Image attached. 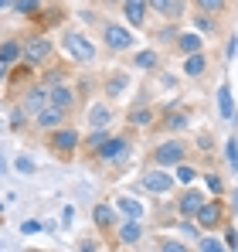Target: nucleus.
I'll list each match as a JSON object with an SVG mask.
<instances>
[{
    "label": "nucleus",
    "instance_id": "nucleus-37",
    "mask_svg": "<svg viewBox=\"0 0 238 252\" xmlns=\"http://www.w3.org/2000/svg\"><path fill=\"white\" fill-rule=\"evenodd\" d=\"M17 170H21V174H34V164H31V157H17Z\"/></svg>",
    "mask_w": 238,
    "mask_h": 252
},
{
    "label": "nucleus",
    "instance_id": "nucleus-15",
    "mask_svg": "<svg viewBox=\"0 0 238 252\" xmlns=\"http://www.w3.org/2000/svg\"><path fill=\"white\" fill-rule=\"evenodd\" d=\"M48 99H51V106H58V109H65V113H68V109H72V102H75V95H72V89H68V85H55V89H51V92H48Z\"/></svg>",
    "mask_w": 238,
    "mask_h": 252
},
{
    "label": "nucleus",
    "instance_id": "nucleus-33",
    "mask_svg": "<svg viewBox=\"0 0 238 252\" xmlns=\"http://www.w3.org/2000/svg\"><path fill=\"white\" fill-rule=\"evenodd\" d=\"M163 126H167V129H184V126H187V116L174 113V116H167V120H163Z\"/></svg>",
    "mask_w": 238,
    "mask_h": 252
},
{
    "label": "nucleus",
    "instance_id": "nucleus-9",
    "mask_svg": "<svg viewBox=\"0 0 238 252\" xmlns=\"http://www.w3.org/2000/svg\"><path fill=\"white\" fill-rule=\"evenodd\" d=\"M48 106H51V99H48V89H44V85H34V89L24 95V106H21V109H24L28 116H38L41 109H48Z\"/></svg>",
    "mask_w": 238,
    "mask_h": 252
},
{
    "label": "nucleus",
    "instance_id": "nucleus-18",
    "mask_svg": "<svg viewBox=\"0 0 238 252\" xmlns=\"http://www.w3.org/2000/svg\"><path fill=\"white\" fill-rule=\"evenodd\" d=\"M204 68H208V58L204 55H187L184 58V75H191V79H198V75H204Z\"/></svg>",
    "mask_w": 238,
    "mask_h": 252
},
{
    "label": "nucleus",
    "instance_id": "nucleus-17",
    "mask_svg": "<svg viewBox=\"0 0 238 252\" xmlns=\"http://www.w3.org/2000/svg\"><path fill=\"white\" fill-rule=\"evenodd\" d=\"M89 123L95 126V129H106V126L113 123V109H109L106 102H99V106H92V113H89Z\"/></svg>",
    "mask_w": 238,
    "mask_h": 252
},
{
    "label": "nucleus",
    "instance_id": "nucleus-24",
    "mask_svg": "<svg viewBox=\"0 0 238 252\" xmlns=\"http://www.w3.org/2000/svg\"><path fill=\"white\" fill-rule=\"evenodd\" d=\"M109 136H113L109 129H95L92 136H85V154H99V147H102Z\"/></svg>",
    "mask_w": 238,
    "mask_h": 252
},
{
    "label": "nucleus",
    "instance_id": "nucleus-6",
    "mask_svg": "<svg viewBox=\"0 0 238 252\" xmlns=\"http://www.w3.org/2000/svg\"><path fill=\"white\" fill-rule=\"evenodd\" d=\"M174 184H177V177L167 170H147L143 174V188L150 194H167V191H174Z\"/></svg>",
    "mask_w": 238,
    "mask_h": 252
},
{
    "label": "nucleus",
    "instance_id": "nucleus-40",
    "mask_svg": "<svg viewBox=\"0 0 238 252\" xmlns=\"http://www.w3.org/2000/svg\"><path fill=\"white\" fill-rule=\"evenodd\" d=\"M225 242H228V249H238V235H235V232H232V228L225 232Z\"/></svg>",
    "mask_w": 238,
    "mask_h": 252
},
{
    "label": "nucleus",
    "instance_id": "nucleus-27",
    "mask_svg": "<svg viewBox=\"0 0 238 252\" xmlns=\"http://www.w3.org/2000/svg\"><path fill=\"white\" fill-rule=\"evenodd\" d=\"M133 65L143 68V72H150V68H157V55H153V51H140V55L133 58Z\"/></svg>",
    "mask_w": 238,
    "mask_h": 252
},
{
    "label": "nucleus",
    "instance_id": "nucleus-8",
    "mask_svg": "<svg viewBox=\"0 0 238 252\" xmlns=\"http://www.w3.org/2000/svg\"><path fill=\"white\" fill-rule=\"evenodd\" d=\"M194 218H198L201 228H218V225L225 221V205H221V201H204Z\"/></svg>",
    "mask_w": 238,
    "mask_h": 252
},
{
    "label": "nucleus",
    "instance_id": "nucleus-29",
    "mask_svg": "<svg viewBox=\"0 0 238 252\" xmlns=\"http://www.w3.org/2000/svg\"><path fill=\"white\" fill-rule=\"evenodd\" d=\"M150 120H153V113H150V109H140V106H136V109L129 113V126H147Z\"/></svg>",
    "mask_w": 238,
    "mask_h": 252
},
{
    "label": "nucleus",
    "instance_id": "nucleus-22",
    "mask_svg": "<svg viewBox=\"0 0 238 252\" xmlns=\"http://www.w3.org/2000/svg\"><path fill=\"white\" fill-rule=\"evenodd\" d=\"M116 208L126 215V218H143V205L136 201V198H119L116 201Z\"/></svg>",
    "mask_w": 238,
    "mask_h": 252
},
{
    "label": "nucleus",
    "instance_id": "nucleus-32",
    "mask_svg": "<svg viewBox=\"0 0 238 252\" xmlns=\"http://www.w3.org/2000/svg\"><path fill=\"white\" fill-rule=\"evenodd\" d=\"M198 252H228V249H225L218 239H201V242H198Z\"/></svg>",
    "mask_w": 238,
    "mask_h": 252
},
{
    "label": "nucleus",
    "instance_id": "nucleus-7",
    "mask_svg": "<svg viewBox=\"0 0 238 252\" xmlns=\"http://www.w3.org/2000/svg\"><path fill=\"white\" fill-rule=\"evenodd\" d=\"M51 51H55V44L38 34V38H31V41L24 44V62H28V65H41V62L51 58Z\"/></svg>",
    "mask_w": 238,
    "mask_h": 252
},
{
    "label": "nucleus",
    "instance_id": "nucleus-26",
    "mask_svg": "<svg viewBox=\"0 0 238 252\" xmlns=\"http://www.w3.org/2000/svg\"><path fill=\"white\" fill-rule=\"evenodd\" d=\"M41 3H44V0H17V3H14V10H17L21 17H34V14L41 10Z\"/></svg>",
    "mask_w": 238,
    "mask_h": 252
},
{
    "label": "nucleus",
    "instance_id": "nucleus-3",
    "mask_svg": "<svg viewBox=\"0 0 238 252\" xmlns=\"http://www.w3.org/2000/svg\"><path fill=\"white\" fill-rule=\"evenodd\" d=\"M126 157H129V140L126 136H109L95 154V160H102V164H122Z\"/></svg>",
    "mask_w": 238,
    "mask_h": 252
},
{
    "label": "nucleus",
    "instance_id": "nucleus-16",
    "mask_svg": "<svg viewBox=\"0 0 238 252\" xmlns=\"http://www.w3.org/2000/svg\"><path fill=\"white\" fill-rule=\"evenodd\" d=\"M218 113H221V120L235 116V99H232V85L228 82H221V89H218Z\"/></svg>",
    "mask_w": 238,
    "mask_h": 252
},
{
    "label": "nucleus",
    "instance_id": "nucleus-23",
    "mask_svg": "<svg viewBox=\"0 0 238 252\" xmlns=\"http://www.w3.org/2000/svg\"><path fill=\"white\" fill-rule=\"evenodd\" d=\"M194 7H198L201 14H211V17H218V14H225L228 0H194Z\"/></svg>",
    "mask_w": 238,
    "mask_h": 252
},
{
    "label": "nucleus",
    "instance_id": "nucleus-1",
    "mask_svg": "<svg viewBox=\"0 0 238 252\" xmlns=\"http://www.w3.org/2000/svg\"><path fill=\"white\" fill-rule=\"evenodd\" d=\"M150 160H153V164H163V167L184 164V160H187V143H184V140H167V143H160L157 150L150 154Z\"/></svg>",
    "mask_w": 238,
    "mask_h": 252
},
{
    "label": "nucleus",
    "instance_id": "nucleus-36",
    "mask_svg": "<svg viewBox=\"0 0 238 252\" xmlns=\"http://www.w3.org/2000/svg\"><path fill=\"white\" fill-rule=\"evenodd\" d=\"M180 232L191 239H201V225H194V221H180Z\"/></svg>",
    "mask_w": 238,
    "mask_h": 252
},
{
    "label": "nucleus",
    "instance_id": "nucleus-21",
    "mask_svg": "<svg viewBox=\"0 0 238 252\" xmlns=\"http://www.w3.org/2000/svg\"><path fill=\"white\" fill-rule=\"evenodd\" d=\"M61 17H65V10H61V7H48L44 14L38 10V14H34L31 21H34L38 28H48V24H55V21H61Z\"/></svg>",
    "mask_w": 238,
    "mask_h": 252
},
{
    "label": "nucleus",
    "instance_id": "nucleus-14",
    "mask_svg": "<svg viewBox=\"0 0 238 252\" xmlns=\"http://www.w3.org/2000/svg\"><path fill=\"white\" fill-rule=\"evenodd\" d=\"M201 205H204V194H201V191H184L177 208H180L184 218H191V215H198V211H201Z\"/></svg>",
    "mask_w": 238,
    "mask_h": 252
},
{
    "label": "nucleus",
    "instance_id": "nucleus-12",
    "mask_svg": "<svg viewBox=\"0 0 238 252\" xmlns=\"http://www.w3.org/2000/svg\"><path fill=\"white\" fill-rule=\"evenodd\" d=\"M34 120H38L41 129H58V126L65 123V109H58V106H48V109H41Z\"/></svg>",
    "mask_w": 238,
    "mask_h": 252
},
{
    "label": "nucleus",
    "instance_id": "nucleus-25",
    "mask_svg": "<svg viewBox=\"0 0 238 252\" xmlns=\"http://www.w3.org/2000/svg\"><path fill=\"white\" fill-rule=\"evenodd\" d=\"M177 48H180L184 55H198L201 51V38L198 34H177Z\"/></svg>",
    "mask_w": 238,
    "mask_h": 252
},
{
    "label": "nucleus",
    "instance_id": "nucleus-38",
    "mask_svg": "<svg viewBox=\"0 0 238 252\" xmlns=\"http://www.w3.org/2000/svg\"><path fill=\"white\" fill-rule=\"evenodd\" d=\"M208 188H211L214 194H221V191H225V188H221V177H218V174H208Z\"/></svg>",
    "mask_w": 238,
    "mask_h": 252
},
{
    "label": "nucleus",
    "instance_id": "nucleus-28",
    "mask_svg": "<svg viewBox=\"0 0 238 252\" xmlns=\"http://www.w3.org/2000/svg\"><path fill=\"white\" fill-rule=\"evenodd\" d=\"M122 89H126V75H119V72H116V75H109V82H106V95L116 99Z\"/></svg>",
    "mask_w": 238,
    "mask_h": 252
},
{
    "label": "nucleus",
    "instance_id": "nucleus-35",
    "mask_svg": "<svg viewBox=\"0 0 238 252\" xmlns=\"http://www.w3.org/2000/svg\"><path fill=\"white\" fill-rule=\"evenodd\" d=\"M177 181L191 184V181H194V167H191V164H177Z\"/></svg>",
    "mask_w": 238,
    "mask_h": 252
},
{
    "label": "nucleus",
    "instance_id": "nucleus-42",
    "mask_svg": "<svg viewBox=\"0 0 238 252\" xmlns=\"http://www.w3.org/2000/svg\"><path fill=\"white\" fill-rule=\"evenodd\" d=\"M82 252H95V242L92 239H82Z\"/></svg>",
    "mask_w": 238,
    "mask_h": 252
},
{
    "label": "nucleus",
    "instance_id": "nucleus-31",
    "mask_svg": "<svg viewBox=\"0 0 238 252\" xmlns=\"http://www.w3.org/2000/svg\"><path fill=\"white\" fill-rule=\"evenodd\" d=\"M160 252H191V249L177 239H160Z\"/></svg>",
    "mask_w": 238,
    "mask_h": 252
},
{
    "label": "nucleus",
    "instance_id": "nucleus-44",
    "mask_svg": "<svg viewBox=\"0 0 238 252\" xmlns=\"http://www.w3.org/2000/svg\"><path fill=\"white\" fill-rule=\"evenodd\" d=\"M102 3H122V0H102Z\"/></svg>",
    "mask_w": 238,
    "mask_h": 252
},
{
    "label": "nucleus",
    "instance_id": "nucleus-43",
    "mask_svg": "<svg viewBox=\"0 0 238 252\" xmlns=\"http://www.w3.org/2000/svg\"><path fill=\"white\" fill-rule=\"evenodd\" d=\"M14 3L17 0H0V10H14Z\"/></svg>",
    "mask_w": 238,
    "mask_h": 252
},
{
    "label": "nucleus",
    "instance_id": "nucleus-11",
    "mask_svg": "<svg viewBox=\"0 0 238 252\" xmlns=\"http://www.w3.org/2000/svg\"><path fill=\"white\" fill-rule=\"evenodd\" d=\"M116 239L122 242V246H136V242L143 239V225H140V218H126V221L116 228Z\"/></svg>",
    "mask_w": 238,
    "mask_h": 252
},
{
    "label": "nucleus",
    "instance_id": "nucleus-34",
    "mask_svg": "<svg viewBox=\"0 0 238 252\" xmlns=\"http://www.w3.org/2000/svg\"><path fill=\"white\" fill-rule=\"evenodd\" d=\"M225 157H228L232 167H238V140H228V143H225Z\"/></svg>",
    "mask_w": 238,
    "mask_h": 252
},
{
    "label": "nucleus",
    "instance_id": "nucleus-5",
    "mask_svg": "<svg viewBox=\"0 0 238 252\" xmlns=\"http://www.w3.org/2000/svg\"><path fill=\"white\" fill-rule=\"evenodd\" d=\"M102 41H106V48L109 51H129L133 48V34L126 31V28H119V24H106L102 28Z\"/></svg>",
    "mask_w": 238,
    "mask_h": 252
},
{
    "label": "nucleus",
    "instance_id": "nucleus-2",
    "mask_svg": "<svg viewBox=\"0 0 238 252\" xmlns=\"http://www.w3.org/2000/svg\"><path fill=\"white\" fill-rule=\"evenodd\" d=\"M79 143H82V140H79V133H75L72 126H58V129H51V150H55L58 157L68 160V157L79 150Z\"/></svg>",
    "mask_w": 238,
    "mask_h": 252
},
{
    "label": "nucleus",
    "instance_id": "nucleus-20",
    "mask_svg": "<svg viewBox=\"0 0 238 252\" xmlns=\"http://www.w3.org/2000/svg\"><path fill=\"white\" fill-rule=\"evenodd\" d=\"M0 58H3L7 65H14V62L24 58V48H21L17 41H3V44H0Z\"/></svg>",
    "mask_w": 238,
    "mask_h": 252
},
{
    "label": "nucleus",
    "instance_id": "nucleus-4",
    "mask_svg": "<svg viewBox=\"0 0 238 252\" xmlns=\"http://www.w3.org/2000/svg\"><path fill=\"white\" fill-rule=\"evenodd\" d=\"M65 51H68L75 62H92V58H95V44L89 41L85 34H79V31H68V34H65Z\"/></svg>",
    "mask_w": 238,
    "mask_h": 252
},
{
    "label": "nucleus",
    "instance_id": "nucleus-30",
    "mask_svg": "<svg viewBox=\"0 0 238 252\" xmlns=\"http://www.w3.org/2000/svg\"><path fill=\"white\" fill-rule=\"evenodd\" d=\"M194 24H198L204 34H214V31H218V28H214V17H211V14H201V10H198V17H194Z\"/></svg>",
    "mask_w": 238,
    "mask_h": 252
},
{
    "label": "nucleus",
    "instance_id": "nucleus-13",
    "mask_svg": "<svg viewBox=\"0 0 238 252\" xmlns=\"http://www.w3.org/2000/svg\"><path fill=\"white\" fill-rule=\"evenodd\" d=\"M92 218H95L99 232L113 235V225H116V211H113V205H95V211H92Z\"/></svg>",
    "mask_w": 238,
    "mask_h": 252
},
{
    "label": "nucleus",
    "instance_id": "nucleus-19",
    "mask_svg": "<svg viewBox=\"0 0 238 252\" xmlns=\"http://www.w3.org/2000/svg\"><path fill=\"white\" fill-rule=\"evenodd\" d=\"M150 7L157 14H163V17H177L184 10V0H150Z\"/></svg>",
    "mask_w": 238,
    "mask_h": 252
},
{
    "label": "nucleus",
    "instance_id": "nucleus-39",
    "mask_svg": "<svg viewBox=\"0 0 238 252\" xmlns=\"http://www.w3.org/2000/svg\"><path fill=\"white\" fill-rule=\"evenodd\" d=\"M7 79H10V65H7V62H3V58H0V85L7 82Z\"/></svg>",
    "mask_w": 238,
    "mask_h": 252
},
{
    "label": "nucleus",
    "instance_id": "nucleus-45",
    "mask_svg": "<svg viewBox=\"0 0 238 252\" xmlns=\"http://www.w3.org/2000/svg\"><path fill=\"white\" fill-rule=\"evenodd\" d=\"M235 215H238V194H235Z\"/></svg>",
    "mask_w": 238,
    "mask_h": 252
},
{
    "label": "nucleus",
    "instance_id": "nucleus-46",
    "mask_svg": "<svg viewBox=\"0 0 238 252\" xmlns=\"http://www.w3.org/2000/svg\"><path fill=\"white\" fill-rule=\"evenodd\" d=\"M0 174H3V160H0Z\"/></svg>",
    "mask_w": 238,
    "mask_h": 252
},
{
    "label": "nucleus",
    "instance_id": "nucleus-10",
    "mask_svg": "<svg viewBox=\"0 0 238 252\" xmlns=\"http://www.w3.org/2000/svg\"><path fill=\"white\" fill-rule=\"evenodd\" d=\"M147 10H150V0H122V14H126V21L133 28H143Z\"/></svg>",
    "mask_w": 238,
    "mask_h": 252
},
{
    "label": "nucleus",
    "instance_id": "nucleus-41",
    "mask_svg": "<svg viewBox=\"0 0 238 252\" xmlns=\"http://www.w3.org/2000/svg\"><path fill=\"white\" fill-rule=\"evenodd\" d=\"M41 225L38 221H24V225H21V232H24V235H31V232H38Z\"/></svg>",
    "mask_w": 238,
    "mask_h": 252
}]
</instances>
